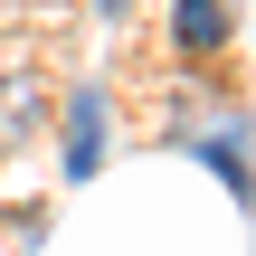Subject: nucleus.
Segmentation results:
<instances>
[{"mask_svg":"<svg viewBox=\"0 0 256 256\" xmlns=\"http://www.w3.org/2000/svg\"><path fill=\"white\" fill-rule=\"evenodd\" d=\"M28 133H38V76L10 66L0 76V142H28Z\"/></svg>","mask_w":256,"mask_h":256,"instance_id":"obj_3","label":"nucleus"},{"mask_svg":"<svg viewBox=\"0 0 256 256\" xmlns=\"http://www.w3.org/2000/svg\"><path fill=\"white\" fill-rule=\"evenodd\" d=\"M95 152H104V95H95V86H76V95H66V171L86 180V171H95Z\"/></svg>","mask_w":256,"mask_h":256,"instance_id":"obj_1","label":"nucleus"},{"mask_svg":"<svg viewBox=\"0 0 256 256\" xmlns=\"http://www.w3.org/2000/svg\"><path fill=\"white\" fill-rule=\"evenodd\" d=\"M104 10H114V19H124V10H133V0H104Z\"/></svg>","mask_w":256,"mask_h":256,"instance_id":"obj_4","label":"nucleus"},{"mask_svg":"<svg viewBox=\"0 0 256 256\" xmlns=\"http://www.w3.org/2000/svg\"><path fill=\"white\" fill-rule=\"evenodd\" d=\"M171 28H180V48H190V57H209V48H228V0H180V10H171Z\"/></svg>","mask_w":256,"mask_h":256,"instance_id":"obj_2","label":"nucleus"}]
</instances>
